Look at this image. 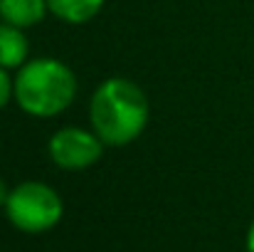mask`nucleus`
I'll return each instance as SVG.
<instances>
[{"mask_svg": "<svg viewBox=\"0 0 254 252\" xmlns=\"http://www.w3.org/2000/svg\"><path fill=\"white\" fill-rule=\"evenodd\" d=\"M151 106L146 91L128 77H109L89 101V121L106 146H128L148 126Z\"/></svg>", "mask_w": 254, "mask_h": 252, "instance_id": "1", "label": "nucleus"}, {"mask_svg": "<svg viewBox=\"0 0 254 252\" xmlns=\"http://www.w3.org/2000/svg\"><path fill=\"white\" fill-rule=\"evenodd\" d=\"M15 104L32 119H50L67 111L77 99V75L57 57L27 60L12 77Z\"/></svg>", "mask_w": 254, "mask_h": 252, "instance_id": "2", "label": "nucleus"}, {"mask_svg": "<svg viewBox=\"0 0 254 252\" xmlns=\"http://www.w3.org/2000/svg\"><path fill=\"white\" fill-rule=\"evenodd\" d=\"M5 215L20 233L40 235L52 230L62 220L64 203L52 185L42 180H25L10 188V195L5 200Z\"/></svg>", "mask_w": 254, "mask_h": 252, "instance_id": "3", "label": "nucleus"}, {"mask_svg": "<svg viewBox=\"0 0 254 252\" xmlns=\"http://www.w3.org/2000/svg\"><path fill=\"white\" fill-rule=\"evenodd\" d=\"M104 141L94 129L62 126L47 141V154L52 164L62 170H84L91 168L104 154Z\"/></svg>", "mask_w": 254, "mask_h": 252, "instance_id": "4", "label": "nucleus"}, {"mask_svg": "<svg viewBox=\"0 0 254 252\" xmlns=\"http://www.w3.org/2000/svg\"><path fill=\"white\" fill-rule=\"evenodd\" d=\"M50 15L47 0H0V20L20 30L40 25Z\"/></svg>", "mask_w": 254, "mask_h": 252, "instance_id": "5", "label": "nucleus"}, {"mask_svg": "<svg viewBox=\"0 0 254 252\" xmlns=\"http://www.w3.org/2000/svg\"><path fill=\"white\" fill-rule=\"evenodd\" d=\"M30 60V42L25 37V30L0 22V67L2 70H20Z\"/></svg>", "mask_w": 254, "mask_h": 252, "instance_id": "6", "label": "nucleus"}, {"mask_svg": "<svg viewBox=\"0 0 254 252\" xmlns=\"http://www.w3.org/2000/svg\"><path fill=\"white\" fill-rule=\"evenodd\" d=\"M104 2L106 0H47L50 15H55L67 25H84L94 20L101 12Z\"/></svg>", "mask_w": 254, "mask_h": 252, "instance_id": "7", "label": "nucleus"}, {"mask_svg": "<svg viewBox=\"0 0 254 252\" xmlns=\"http://www.w3.org/2000/svg\"><path fill=\"white\" fill-rule=\"evenodd\" d=\"M12 94H15L12 77H10V72H7V70H2V67H0V111L7 106V101L12 99Z\"/></svg>", "mask_w": 254, "mask_h": 252, "instance_id": "8", "label": "nucleus"}, {"mask_svg": "<svg viewBox=\"0 0 254 252\" xmlns=\"http://www.w3.org/2000/svg\"><path fill=\"white\" fill-rule=\"evenodd\" d=\"M7 195H10V188L5 185V180L0 178V208H5V200H7Z\"/></svg>", "mask_w": 254, "mask_h": 252, "instance_id": "9", "label": "nucleus"}, {"mask_svg": "<svg viewBox=\"0 0 254 252\" xmlns=\"http://www.w3.org/2000/svg\"><path fill=\"white\" fill-rule=\"evenodd\" d=\"M247 252H254V223L247 230Z\"/></svg>", "mask_w": 254, "mask_h": 252, "instance_id": "10", "label": "nucleus"}]
</instances>
